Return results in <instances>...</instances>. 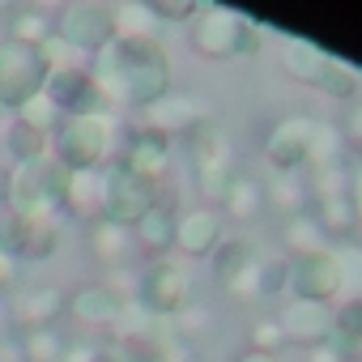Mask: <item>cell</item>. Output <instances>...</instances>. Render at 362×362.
I'll return each instance as SVG.
<instances>
[{"instance_id":"obj_16","label":"cell","mask_w":362,"mask_h":362,"mask_svg":"<svg viewBox=\"0 0 362 362\" xmlns=\"http://www.w3.org/2000/svg\"><path fill=\"white\" fill-rule=\"evenodd\" d=\"M226 239V218L214 205H192V209H179L175 222V252L184 260H209Z\"/></svg>"},{"instance_id":"obj_34","label":"cell","mask_w":362,"mask_h":362,"mask_svg":"<svg viewBox=\"0 0 362 362\" xmlns=\"http://www.w3.org/2000/svg\"><path fill=\"white\" fill-rule=\"evenodd\" d=\"M332 341L345 354L362 345V298H337L332 303Z\"/></svg>"},{"instance_id":"obj_13","label":"cell","mask_w":362,"mask_h":362,"mask_svg":"<svg viewBox=\"0 0 362 362\" xmlns=\"http://www.w3.org/2000/svg\"><path fill=\"white\" fill-rule=\"evenodd\" d=\"M115 162L162 192V184L170 179V166H175V145L162 141V136H153V132H145V128H136V124H128Z\"/></svg>"},{"instance_id":"obj_38","label":"cell","mask_w":362,"mask_h":362,"mask_svg":"<svg viewBox=\"0 0 362 362\" xmlns=\"http://www.w3.org/2000/svg\"><path fill=\"white\" fill-rule=\"evenodd\" d=\"M332 256H337V269H341V298H362V243L358 239L337 243Z\"/></svg>"},{"instance_id":"obj_8","label":"cell","mask_w":362,"mask_h":362,"mask_svg":"<svg viewBox=\"0 0 362 362\" xmlns=\"http://www.w3.org/2000/svg\"><path fill=\"white\" fill-rule=\"evenodd\" d=\"M132 303H141L145 311L166 315V320L179 315L192 303V277H188V269L179 264V260H170V256L141 264L136 269V286H132Z\"/></svg>"},{"instance_id":"obj_43","label":"cell","mask_w":362,"mask_h":362,"mask_svg":"<svg viewBox=\"0 0 362 362\" xmlns=\"http://www.w3.org/2000/svg\"><path fill=\"white\" fill-rule=\"evenodd\" d=\"M149 9L158 13L162 26H166V22H192V18L201 13L197 0H149Z\"/></svg>"},{"instance_id":"obj_42","label":"cell","mask_w":362,"mask_h":362,"mask_svg":"<svg viewBox=\"0 0 362 362\" xmlns=\"http://www.w3.org/2000/svg\"><path fill=\"white\" fill-rule=\"evenodd\" d=\"M13 115H18V119H26L30 128H39L43 136H52V132L60 128V119H64V115H60V111H56V107H52V103L43 98V94H39V98H30L26 107H18Z\"/></svg>"},{"instance_id":"obj_21","label":"cell","mask_w":362,"mask_h":362,"mask_svg":"<svg viewBox=\"0 0 362 362\" xmlns=\"http://www.w3.org/2000/svg\"><path fill=\"white\" fill-rule=\"evenodd\" d=\"M86 243H90V256H94L107 273L132 269V260H136V239H132V230H124V226L94 222V226H86Z\"/></svg>"},{"instance_id":"obj_54","label":"cell","mask_w":362,"mask_h":362,"mask_svg":"<svg viewBox=\"0 0 362 362\" xmlns=\"http://www.w3.org/2000/svg\"><path fill=\"white\" fill-rule=\"evenodd\" d=\"M0 39H5V35H0Z\"/></svg>"},{"instance_id":"obj_30","label":"cell","mask_w":362,"mask_h":362,"mask_svg":"<svg viewBox=\"0 0 362 362\" xmlns=\"http://www.w3.org/2000/svg\"><path fill=\"white\" fill-rule=\"evenodd\" d=\"M281 239H286V256L298 260V256H315V252H328V235L320 230V222L311 214H298L290 222H281Z\"/></svg>"},{"instance_id":"obj_28","label":"cell","mask_w":362,"mask_h":362,"mask_svg":"<svg viewBox=\"0 0 362 362\" xmlns=\"http://www.w3.org/2000/svg\"><path fill=\"white\" fill-rule=\"evenodd\" d=\"M260 214H269V205H264V179H260V175H252V170H243L235 184H230L226 201H222V218L256 222Z\"/></svg>"},{"instance_id":"obj_32","label":"cell","mask_w":362,"mask_h":362,"mask_svg":"<svg viewBox=\"0 0 362 362\" xmlns=\"http://www.w3.org/2000/svg\"><path fill=\"white\" fill-rule=\"evenodd\" d=\"M315 90H320V94H328L332 103H354V98H358V90H362V73H358V69H354L349 60L332 56Z\"/></svg>"},{"instance_id":"obj_2","label":"cell","mask_w":362,"mask_h":362,"mask_svg":"<svg viewBox=\"0 0 362 362\" xmlns=\"http://www.w3.org/2000/svg\"><path fill=\"white\" fill-rule=\"evenodd\" d=\"M119 145H124V124H119L111 111H98V115H69V119H60V128L52 132V162H56L64 175L98 170V166L115 162Z\"/></svg>"},{"instance_id":"obj_9","label":"cell","mask_w":362,"mask_h":362,"mask_svg":"<svg viewBox=\"0 0 362 362\" xmlns=\"http://www.w3.org/2000/svg\"><path fill=\"white\" fill-rule=\"evenodd\" d=\"M47 60H43V52L39 47H30V43H18V39H0V98H5V107H9V115L18 111V107H26L30 98H39L43 94V86H47Z\"/></svg>"},{"instance_id":"obj_19","label":"cell","mask_w":362,"mask_h":362,"mask_svg":"<svg viewBox=\"0 0 362 362\" xmlns=\"http://www.w3.org/2000/svg\"><path fill=\"white\" fill-rule=\"evenodd\" d=\"M69 311H73V320L77 324H86V328H103V332H111V324L119 320V311H124V298L111 290V281L107 277H98V281H81L77 290H69Z\"/></svg>"},{"instance_id":"obj_6","label":"cell","mask_w":362,"mask_h":362,"mask_svg":"<svg viewBox=\"0 0 362 362\" xmlns=\"http://www.w3.org/2000/svg\"><path fill=\"white\" fill-rule=\"evenodd\" d=\"M107 345H115L128 362H162V354L175 345V324L166 315L145 311L141 303H124Z\"/></svg>"},{"instance_id":"obj_45","label":"cell","mask_w":362,"mask_h":362,"mask_svg":"<svg viewBox=\"0 0 362 362\" xmlns=\"http://www.w3.org/2000/svg\"><path fill=\"white\" fill-rule=\"evenodd\" d=\"M60 362H103V345L98 341H69Z\"/></svg>"},{"instance_id":"obj_39","label":"cell","mask_w":362,"mask_h":362,"mask_svg":"<svg viewBox=\"0 0 362 362\" xmlns=\"http://www.w3.org/2000/svg\"><path fill=\"white\" fill-rule=\"evenodd\" d=\"M170 324H175V337L179 341H188V345H197L209 328H214V315H209V307H201V303H188L179 315H170Z\"/></svg>"},{"instance_id":"obj_31","label":"cell","mask_w":362,"mask_h":362,"mask_svg":"<svg viewBox=\"0 0 362 362\" xmlns=\"http://www.w3.org/2000/svg\"><path fill=\"white\" fill-rule=\"evenodd\" d=\"M260 260V252H256V243L252 239H222V247L209 256V264H214V277H218V286H230L247 264H256Z\"/></svg>"},{"instance_id":"obj_14","label":"cell","mask_w":362,"mask_h":362,"mask_svg":"<svg viewBox=\"0 0 362 362\" xmlns=\"http://www.w3.org/2000/svg\"><path fill=\"white\" fill-rule=\"evenodd\" d=\"M286 294L294 303H324V307H332L341 298V269H337L332 247L315 252V256L290 260V286H286Z\"/></svg>"},{"instance_id":"obj_11","label":"cell","mask_w":362,"mask_h":362,"mask_svg":"<svg viewBox=\"0 0 362 362\" xmlns=\"http://www.w3.org/2000/svg\"><path fill=\"white\" fill-rule=\"evenodd\" d=\"M311 136H315V119L311 115H286L269 128L260 158L269 166V175H298L311 162Z\"/></svg>"},{"instance_id":"obj_48","label":"cell","mask_w":362,"mask_h":362,"mask_svg":"<svg viewBox=\"0 0 362 362\" xmlns=\"http://www.w3.org/2000/svg\"><path fill=\"white\" fill-rule=\"evenodd\" d=\"M349 201H354V209H358V222H362V166L349 175Z\"/></svg>"},{"instance_id":"obj_40","label":"cell","mask_w":362,"mask_h":362,"mask_svg":"<svg viewBox=\"0 0 362 362\" xmlns=\"http://www.w3.org/2000/svg\"><path fill=\"white\" fill-rule=\"evenodd\" d=\"M290 286V256H260V303L286 294Z\"/></svg>"},{"instance_id":"obj_23","label":"cell","mask_w":362,"mask_h":362,"mask_svg":"<svg viewBox=\"0 0 362 362\" xmlns=\"http://www.w3.org/2000/svg\"><path fill=\"white\" fill-rule=\"evenodd\" d=\"M264 205L269 214H277V222H290L298 214H311V188L307 175H269L264 179Z\"/></svg>"},{"instance_id":"obj_17","label":"cell","mask_w":362,"mask_h":362,"mask_svg":"<svg viewBox=\"0 0 362 362\" xmlns=\"http://www.w3.org/2000/svg\"><path fill=\"white\" fill-rule=\"evenodd\" d=\"M43 98L69 119V115H98L107 111L103 107V94L90 77V69H69V73H52L47 86H43Z\"/></svg>"},{"instance_id":"obj_36","label":"cell","mask_w":362,"mask_h":362,"mask_svg":"<svg viewBox=\"0 0 362 362\" xmlns=\"http://www.w3.org/2000/svg\"><path fill=\"white\" fill-rule=\"evenodd\" d=\"M307 175V188H311V201H328V197H345L349 192V166L337 162V166H311L303 170Z\"/></svg>"},{"instance_id":"obj_18","label":"cell","mask_w":362,"mask_h":362,"mask_svg":"<svg viewBox=\"0 0 362 362\" xmlns=\"http://www.w3.org/2000/svg\"><path fill=\"white\" fill-rule=\"evenodd\" d=\"M281 332H286V345H298V349H320L332 341V307L324 303H286L281 315H277Z\"/></svg>"},{"instance_id":"obj_46","label":"cell","mask_w":362,"mask_h":362,"mask_svg":"<svg viewBox=\"0 0 362 362\" xmlns=\"http://www.w3.org/2000/svg\"><path fill=\"white\" fill-rule=\"evenodd\" d=\"M162 362H201V349L197 345H188V341H179L175 337V345L162 354Z\"/></svg>"},{"instance_id":"obj_53","label":"cell","mask_w":362,"mask_h":362,"mask_svg":"<svg viewBox=\"0 0 362 362\" xmlns=\"http://www.w3.org/2000/svg\"><path fill=\"white\" fill-rule=\"evenodd\" d=\"M9 119V107H5V98H0V124H5Z\"/></svg>"},{"instance_id":"obj_50","label":"cell","mask_w":362,"mask_h":362,"mask_svg":"<svg viewBox=\"0 0 362 362\" xmlns=\"http://www.w3.org/2000/svg\"><path fill=\"white\" fill-rule=\"evenodd\" d=\"M235 362H277V358H273V354H256V349H243Z\"/></svg>"},{"instance_id":"obj_51","label":"cell","mask_w":362,"mask_h":362,"mask_svg":"<svg viewBox=\"0 0 362 362\" xmlns=\"http://www.w3.org/2000/svg\"><path fill=\"white\" fill-rule=\"evenodd\" d=\"M13 324H9V307H5V298H0V345H5V332H9Z\"/></svg>"},{"instance_id":"obj_52","label":"cell","mask_w":362,"mask_h":362,"mask_svg":"<svg viewBox=\"0 0 362 362\" xmlns=\"http://www.w3.org/2000/svg\"><path fill=\"white\" fill-rule=\"evenodd\" d=\"M0 362H22V358H18V349H13V345H0Z\"/></svg>"},{"instance_id":"obj_1","label":"cell","mask_w":362,"mask_h":362,"mask_svg":"<svg viewBox=\"0 0 362 362\" xmlns=\"http://www.w3.org/2000/svg\"><path fill=\"white\" fill-rule=\"evenodd\" d=\"M90 77L103 94V107L141 115L175 90L170 56L162 39H111L98 56H90Z\"/></svg>"},{"instance_id":"obj_10","label":"cell","mask_w":362,"mask_h":362,"mask_svg":"<svg viewBox=\"0 0 362 362\" xmlns=\"http://www.w3.org/2000/svg\"><path fill=\"white\" fill-rule=\"evenodd\" d=\"M158 197H162V192H158L153 184L136 179V175L124 170L119 162H107V166H103V222L132 230V226L158 205Z\"/></svg>"},{"instance_id":"obj_44","label":"cell","mask_w":362,"mask_h":362,"mask_svg":"<svg viewBox=\"0 0 362 362\" xmlns=\"http://www.w3.org/2000/svg\"><path fill=\"white\" fill-rule=\"evenodd\" d=\"M337 128H341V141H345V149L362 153V98H354V103L345 107V119H341Z\"/></svg>"},{"instance_id":"obj_29","label":"cell","mask_w":362,"mask_h":362,"mask_svg":"<svg viewBox=\"0 0 362 362\" xmlns=\"http://www.w3.org/2000/svg\"><path fill=\"white\" fill-rule=\"evenodd\" d=\"M111 26H115V39H158L162 35V22L149 9V0H119V5H111Z\"/></svg>"},{"instance_id":"obj_12","label":"cell","mask_w":362,"mask_h":362,"mask_svg":"<svg viewBox=\"0 0 362 362\" xmlns=\"http://www.w3.org/2000/svg\"><path fill=\"white\" fill-rule=\"evenodd\" d=\"M56 35H60L73 52L98 56V52L115 39L111 5H98V0H73V5H64L60 18H56Z\"/></svg>"},{"instance_id":"obj_25","label":"cell","mask_w":362,"mask_h":362,"mask_svg":"<svg viewBox=\"0 0 362 362\" xmlns=\"http://www.w3.org/2000/svg\"><path fill=\"white\" fill-rule=\"evenodd\" d=\"M328 60H332V56H328L320 43H311V39H286V43H281V73H286L290 81H298V86H320Z\"/></svg>"},{"instance_id":"obj_47","label":"cell","mask_w":362,"mask_h":362,"mask_svg":"<svg viewBox=\"0 0 362 362\" xmlns=\"http://www.w3.org/2000/svg\"><path fill=\"white\" fill-rule=\"evenodd\" d=\"M13 286H18V260L9 252H0V298H5Z\"/></svg>"},{"instance_id":"obj_35","label":"cell","mask_w":362,"mask_h":362,"mask_svg":"<svg viewBox=\"0 0 362 362\" xmlns=\"http://www.w3.org/2000/svg\"><path fill=\"white\" fill-rule=\"evenodd\" d=\"M9 39H18V43H30V47H43L52 35H56V22L47 18V13H39V9H18L13 18H9V30H5Z\"/></svg>"},{"instance_id":"obj_26","label":"cell","mask_w":362,"mask_h":362,"mask_svg":"<svg viewBox=\"0 0 362 362\" xmlns=\"http://www.w3.org/2000/svg\"><path fill=\"white\" fill-rule=\"evenodd\" d=\"M60 226L56 218H22V230H18V247H13V260L22 264H39V260H52L56 247H60Z\"/></svg>"},{"instance_id":"obj_41","label":"cell","mask_w":362,"mask_h":362,"mask_svg":"<svg viewBox=\"0 0 362 362\" xmlns=\"http://www.w3.org/2000/svg\"><path fill=\"white\" fill-rule=\"evenodd\" d=\"M281 345H286V332H281L277 315H260V320L247 328V349H256V354H273V358H277Z\"/></svg>"},{"instance_id":"obj_7","label":"cell","mask_w":362,"mask_h":362,"mask_svg":"<svg viewBox=\"0 0 362 362\" xmlns=\"http://www.w3.org/2000/svg\"><path fill=\"white\" fill-rule=\"evenodd\" d=\"M136 128H145V132H153V136H162V141H197L209 124H214V107H209V98H201V94H179V90H170L162 103H153V107H145L136 119H132Z\"/></svg>"},{"instance_id":"obj_33","label":"cell","mask_w":362,"mask_h":362,"mask_svg":"<svg viewBox=\"0 0 362 362\" xmlns=\"http://www.w3.org/2000/svg\"><path fill=\"white\" fill-rule=\"evenodd\" d=\"M64 345H69V341H64L56 328L18 332V341H13V349H18L22 362H60V358H64Z\"/></svg>"},{"instance_id":"obj_5","label":"cell","mask_w":362,"mask_h":362,"mask_svg":"<svg viewBox=\"0 0 362 362\" xmlns=\"http://www.w3.org/2000/svg\"><path fill=\"white\" fill-rule=\"evenodd\" d=\"M188 149H192V175H197V192H201V201L205 205H222L226 201V192H230V184L243 175V158H239V145H235V136L226 132V128H205L197 141H188Z\"/></svg>"},{"instance_id":"obj_27","label":"cell","mask_w":362,"mask_h":362,"mask_svg":"<svg viewBox=\"0 0 362 362\" xmlns=\"http://www.w3.org/2000/svg\"><path fill=\"white\" fill-rule=\"evenodd\" d=\"M311 218L320 222V230L328 235V243H349V239L362 230L349 192H345V197H328V201H311Z\"/></svg>"},{"instance_id":"obj_24","label":"cell","mask_w":362,"mask_h":362,"mask_svg":"<svg viewBox=\"0 0 362 362\" xmlns=\"http://www.w3.org/2000/svg\"><path fill=\"white\" fill-rule=\"evenodd\" d=\"M52 153V136H43L39 128H30L26 119L9 115L0 124V158L9 166H22V162H35V158H47Z\"/></svg>"},{"instance_id":"obj_37","label":"cell","mask_w":362,"mask_h":362,"mask_svg":"<svg viewBox=\"0 0 362 362\" xmlns=\"http://www.w3.org/2000/svg\"><path fill=\"white\" fill-rule=\"evenodd\" d=\"M337 162H345L341 128L328 124V119H315V136H311V162H307V170H311V166H337Z\"/></svg>"},{"instance_id":"obj_49","label":"cell","mask_w":362,"mask_h":362,"mask_svg":"<svg viewBox=\"0 0 362 362\" xmlns=\"http://www.w3.org/2000/svg\"><path fill=\"white\" fill-rule=\"evenodd\" d=\"M9 170H13V166L0 158V209H5V197H9Z\"/></svg>"},{"instance_id":"obj_15","label":"cell","mask_w":362,"mask_h":362,"mask_svg":"<svg viewBox=\"0 0 362 362\" xmlns=\"http://www.w3.org/2000/svg\"><path fill=\"white\" fill-rule=\"evenodd\" d=\"M9 324L18 332H39V328H56L64 315H69V290L64 286H22L9 303Z\"/></svg>"},{"instance_id":"obj_3","label":"cell","mask_w":362,"mask_h":362,"mask_svg":"<svg viewBox=\"0 0 362 362\" xmlns=\"http://www.w3.org/2000/svg\"><path fill=\"white\" fill-rule=\"evenodd\" d=\"M188 43L201 60H252L264 47V26L226 5H201V13L188 22Z\"/></svg>"},{"instance_id":"obj_4","label":"cell","mask_w":362,"mask_h":362,"mask_svg":"<svg viewBox=\"0 0 362 362\" xmlns=\"http://www.w3.org/2000/svg\"><path fill=\"white\" fill-rule=\"evenodd\" d=\"M64 179L69 175L52 162V153L13 166L5 209H13L22 218H56V222H64Z\"/></svg>"},{"instance_id":"obj_22","label":"cell","mask_w":362,"mask_h":362,"mask_svg":"<svg viewBox=\"0 0 362 362\" xmlns=\"http://www.w3.org/2000/svg\"><path fill=\"white\" fill-rule=\"evenodd\" d=\"M175 222H179V209L158 197V205L132 226L136 252H145V256H153V260H162L166 252H175Z\"/></svg>"},{"instance_id":"obj_20","label":"cell","mask_w":362,"mask_h":362,"mask_svg":"<svg viewBox=\"0 0 362 362\" xmlns=\"http://www.w3.org/2000/svg\"><path fill=\"white\" fill-rule=\"evenodd\" d=\"M64 222H103V166L64 179Z\"/></svg>"}]
</instances>
